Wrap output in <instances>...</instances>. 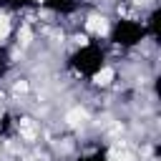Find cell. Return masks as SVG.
I'll list each match as a JSON object with an SVG mask.
<instances>
[{
  "label": "cell",
  "instance_id": "obj_1",
  "mask_svg": "<svg viewBox=\"0 0 161 161\" xmlns=\"http://www.w3.org/2000/svg\"><path fill=\"white\" fill-rule=\"evenodd\" d=\"M103 65H106V63H103V50H101L98 45H93V43H83L80 50L73 55V68H75L80 75H91V78H93Z\"/></svg>",
  "mask_w": 161,
  "mask_h": 161
},
{
  "label": "cell",
  "instance_id": "obj_2",
  "mask_svg": "<svg viewBox=\"0 0 161 161\" xmlns=\"http://www.w3.org/2000/svg\"><path fill=\"white\" fill-rule=\"evenodd\" d=\"M143 35H146V28H143V23H136V20H118L111 30V40L118 45H126V48L141 43Z\"/></svg>",
  "mask_w": 161,
  "mask_h": 161
},
{
  "label": "cell",
  "instance_id": "obj_3",
  "mask_svg": "<svg viewBox=\"0 0 161 161\" xmlns=\"http://www.w3.org/2000/svg\"><path fill=\"white\" fill-rule=\"evenodd\" d=\"M113 78H116V70H113V68H108V65H103V68L93 75V83H96V86H101V88H106V86H111V83H113Z\"/></svg>",
  "mask_w": 161,
  "mask_h": 161
},
{
  "label": "cell",
  "instance_id": "obj_4",
  "mask_svg": "<svg viewBox=\"0 0 161 161\" xmlns=\"http://www.w3.org/2000/svg\"><path fill=\"white\" fill-rule=\"evenodd\" d=\"M45 5L55 13H70L75 8V0H45Z\"/></svg>",
  "mask_w": 161,
  "mask_h": 161
},
{
  "label": "cell",
  "instance_id": "obj_5",
  "mask_svg": "<svg viewBox=\"0 0 161 161\" xmlns=\"http://www.w3.org/2000/svg\"><path fill=\"white\" fill-rule=\"evenodd\" d=\"M30 0H0V10H18L23 5H28Z\"/></svg>",
  "mask_w": 161,
  "mask_h": 161
},
{
  "label": "cell",
  "instance_id": "obj_6",
  "mask_svg": "<svg viewBox=\"0 0 161 161\" xmlns=\"http://www.w3.org/2000/svg\"><path fill=\"white\" fill-rule=\"evenodd\" d=\"M30 38H33V33H30V28H28V25H23V28L18 30V40H20L23 45H28V43H30Z\"/></svg>",
  "mask_w": 161,
  "mask_h": 161
},
{
  "label": "cell",
  "instance_id": "obj_7",
  "mask_svg": "<svg viewBox=\"0 0 161 161\" xmlns=\"http://www.w3.org/2000/svg\"><path fill=\"white\" fill-rule=\"evenodd\" d=\"M10 35V20L5 15H0V40H5Z\"/></svg>",
  "mask_w": 161,
  "mask_h": 161
}]
</instances>
